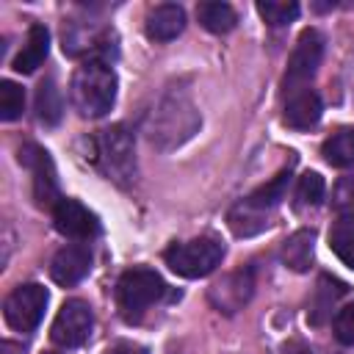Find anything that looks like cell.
I'll list each match as a JSON object with an SVG mask.
<instances>
[{"mask_svg":"<svg viewBox=\"0 0 354 354\" xmlns=\"http://www.w3.org/2000/svg\"><path fill=\"white\" fill-rule=\"evenodd\" d=\"M69 97H72V105L83 116H88V119L105 116L116 102V75H113V69L100 58L83 61L72 75Z\"/></svg>","mask_w":354,"mask_h":354,"instance_id":"cell-1","label":"cell"},{"mask_svg":"<svg viewBox=\"0 0 354 354\" xmlns=\"http://www.w3.org/2000/svg\"><path fill=\"white\" fill-rule=\"evenodd\" d=\"M224 257V246L221 241L210 238V235H202V238H191V241H180V243H171L166 252H163V260L166 266L185 277V279H199V277H207L218 268Z\"/></svg>","mask_w":354,"mask_h":354,"instance_id":"cell-2","label":"cell"},{"mask_svg":"<svg viewBox=\"0 0 354 354\" xmlns=\"http://www.w3.org/2000/svg\"><path fill=\"white\" fill-rule=\"evenodd\" d=\"M97 163L108 174V180L119 185H130L136 180V155H133V136L124 124H113L94 138Z\"/></svg>","mask_w":354,"mask_h":354,"instance_id":"cell-3","label":"cell"},{"mask_svg":"<svg viewBox=\"0 0 354 354\" xmlns=\"http://www.w3.org/2000/svg\"><path fill=\"white\" fill-rule=\"evenodd\" d=\"M163 293H166V285L160 274L152 268H130L116 282V304L127 321H136Z\"/></svg>","mask_w":354,"mask_h":354,"instance_id":"cell-4","label":"cell"},{"mask_svg":"<svg viewBox=\"0 0 354 354\" xmlns=\"http://www.w3.org/2000/svg\"><path fill=\"white\" fill-rule=\"evenodd\" d=\"M47 301H50V293L44 285L39 282H28V285H19L14 288L6 301H3V315H6V324L17 332H30L39 326V321L44 318V310H47Z\"/></svg>","mask_w":354,"mask_h":354,"instance_id":"cell-5","label":"cell"},{"mask_svg":"<svg viewBox=\"0 0 354 354\" xmlns=\"http://www.w3.org/2000/svg\"><path fill=\"white\" fill-rule=\"evenodd\" d=\"M321 58H324V36L315 28L301 30V36L296 39V47L288 58V72L282 80L285 91L293 94L299 88H307V83L315 77V72L321 66Z\"/></svg>","mask_w":354,"mask_h":354,"instance_id":"cell-6","label":"cell"},{"mask_svg":"<svg viewBox=\"0 0 354 354\" xmlns=\"http://www.w3.org/2000/svg\"><path fill=\"white\" fill-rule=\"evenodd\" d=\"M94 329V313L83 299H69L61 304L53 326H50V337L53 343L64 346V348H77L88 340Z\"/></svg>","mask_w":354,"mask_h":354,"instance_id":"cell-7","label":"cell"},{"mask_svg":"<svg viewBox=\"0 0 354 354\" xmlns=\"http://www.w3.org/2000/svg\"><path fill=\"white\" fill-rule=\"evenodd\" d=\"M19 160L33 174V199H36V205L39 207H55L61 196H58V180H55V166H53L50 155L36 144H25L19 149Z\"/></svg>","mask_w":354,"mask_h":354,"instance_id":"cell-8","label":"cell"},{"mask_svg":"<svg viewBox=\"0 0 354 354\" xmlns=\"http://www.w3.org/2000/svg\"><path fill=\"white\" fill-rule=\"evenodd\" d=\"M53 224L61 235L75 238V241H88L100 232L97 216L86 205H80L77 199H69V196H61L58 205L53 207Z\"/></svg>","mask_w":354,"mask_h":354,"instance_id":"cell-9","label":"cell"},{"mask_svg":"<svg viewBox=\"0 0 354 354\" xmlns=\"http://www.w3.org/2000/svg\"><path fill=\"white\" fill-rule=\"evenodd\" d=\"M91 271V252L88 246L83 243H69V246H61L50 263V277L53 282L64 285V288H72L77 285L86 274Z\"/></svg>","mask_w":354,"mask_h":354,"instance_id":"cell-10","label":"cell"},{"mask_svg":"<svg viewBox=\"0 0 354 354\" xmlns=\"http://www.w3.org/2000/svg\"><path fill=\"white\" fill-rule=\"evenodd\" d=\"M321 97L313 91V88H299L288 97L285 102V113H282V122L293 130H310L321 122Z\"/></svg>","mask_w":354,"mask_h":354,"instance_id":"cell-11","label":"cell"},{"mask_svg":"<svg viewBox=\"0 0 354 354\" xmlns=\"http://www.w3.org/2000/svg\"><path fill=\"white\" fill-rule=\"evenodd\" d=\"M183 28H185V11L177 3H160V6L149 8V14L144 19V30L155 41H171L183 33Z\"/></svg>","mask_w":354,"mask_h":354,"instance_id":"cell-12","label":"cell"},{"mask_svg":"<svg viewBox=\"0 0 354 354\" xmlns=\"http://www.w3.org/2000/svg\"><path fill=\"white\" fill-rule=\"evenodd\" d=\"M47 53H50V33H47V28L44 25H30L28 36H25V44H22V50L14 58V69L19 75H30V72H36L44 64Z\"/></svg>","mask_w":354,"mask_h":354,"instance_id":"cell-13","label":"cell"},{"mask_svg":"<svg viewBox=\"0 0 354 354\" xmlns=\"http://www.w3.org/2000/svg\"><path fill=\"white\" fill-rule=\"evenodd\" d=\"M313 230H296L285 243H282V263L290 271H307L313 260Z\"/></svg>","mask_w":354,"mask_h":354,"instance_id":"cell-14","label":"cell"},{"mask_svg":"<svg viewBox=\"0 0 354 354\" xmlns=\"http://www.w3.org/2000/svg\"><path fill=\"white\" fill-rule=\"evenodd\" d=\"M321 155L329 166H337V169L354 166V127H340L337 133H332L324 141Z\"/></svg>","mask_w":354,"mask_h":354,"instance_id":"cell-15","label":"cell"},{"mask_svg":"<svg viewBox=\"0 0 354 354\" xmlns=\"http://www.w3.org/2000/svg\"><path fill=\"white\" fill-rule=\"evenodd\" d=\"M346 293V285L329 274H324L318 279V288H315V296H313V304H310V321L313 324H324V318L332 313V304Z\"/></svg>","mask_w":354,"mask_h":354,"instance_id":"cell-16","label":"cell"},{"mask_svg":"<svg viewBox=\"0 0 354 354\" xmlns=\"http://www.w3.org/2000/svg\"><path fill=\"white\" fill-rule=\"evenodd\" d=\"M196 17H199L202 28H207L210 33H230L235 28V22H238L232 6L230 3H216V0L199 3L196 6Z\"/></svg>","mask_w":354,"mask_h":354,"instance_id":"cell-17","label":"cell"},{"mask_svg":"<svg viewBox=\"0 0 354 354\" xmlns=\"http://www.w3.org/2000/svg\"><path fill=\"white\" fill-rule=\"evenodd\" d=\"M288 183H290V169H282L274 180H268L266 185L254 188V191L246 196V202H249L252 207H257V210H266V213H268L271 207H277V205L285 199Z\"/></svg>","mask_w":354,"mask_h":354,"instance_id":"cell-18","label":"cell"},{"mask_svg":"<svg viewBox=\"0 0 354 354\" xmlns=\"http://www.w3.org/2000/svg\"><path fill=\"white\" fill-rule=\"evenodd\" d=\"M227 221H230V230L235 232V235H254V232H260V230H266V210H257V207H252L246 199L243 202H238L232 210H230V216H227Z\"/></svg>","mask_w":354,"mask_h":354,"instance_id":"cell-19","label":"cell"},{"mask_svg":"<svg viewBox=\"0 0 354 354\" xmlns=\"http://www.w3.org/2000/svg\"><path fill=\"white\" fill-rule=\"evenodd\" d=\"M329 249L348 266L354 268V221L351 218H337L329 230Z\"/></svg>","mask_w":354,"mask_h":354,"instance_id":"cell-20","label":"cell"},{"mask_svg":"<svg viewBox=\"0 0 354 354\" xmlns=\"http://www.w3.org/2000/svg\"><path fill=\"white\" fill-rule=\"evenodd\" d=\"M36 116L44 124H55L61 119V94L53 80H41L36 88Z\"/></svg>","mask_w":354,"mask_h":354,"instance_id":"cell-21","label":"cell"},{"mask_svg":"<svg viewBox=\"0 0 354 354\" xmlns=\"http://www.w3.org/2000/svg\"><path fill=\"white\" fill-rule=\"evenodd\" d=\"M230 293H235V299H238V304H243L246 299H249V293H252V279H249V274H243V271H238V274H230L224 282H218L216 288H213V293H210V299L224 310V304H227V296Z\"/></svg>","mask_w":354,"mask_h":354,"instance_id":"cell-22","label":"cell"},{"mask_svg":"<svg viewBox=\"0 0 354 354\" xmlns=\"http://www.w3.org/2000/svg\"><path fill=\"white\" fill-rule=\"evenodd\" d=\"M257 14L271 25V28H279V25H288L299 17V6L293 0H260L257 3Z\"/></svg>","mask_w":354,"mask_h":354,"instance_id":"cell-23","label":"cell"},{"mask_svg":"<svg viewBox=\"0 0 354 354\" xmlns=\"http://www.w3.org/2000/svg\"><path fill=\"white\" fill-rule=\"evenodd\" d=\"M25 108V91L22 86H17L14 80H3L0 83V119L3 122H14Z\"/></svg>","mask_w":354,"mask_h":354,"instance_id":"cell-24","label":"cell"},{"mask_svg":"<svg viewBox=\"0 0 354 354\" xmlns=\"http://www.w3.org/2000/svg\"><path fill=\"white\" fill-rule=\"evenodd\" d=\"M324 191H326V183L318 171H307L299 177V188H296V196L301 205H321L324 199Z\"/></svg>","mask_w":354,"mask_h":354,"instance_id":"cell-25","label":"cell"},{"mask_svg":"<svg viewBox=\"0 0 354 354\" xmlns=\"http://www.w3.org/2000/svg\"><path fill=\"white\" fill-rule=\"evenodd\" d=\"M332 207L340 218H351L354 221V174L343 177L335 191H332Z\"/></svg>","mask_w":354,"mask_h":354,"instance_id":"cell-26","label":"cell"},{"mask_svg":"<svg viewBox=\"0 0 354 354\" xmlns=\"http://www.w3.org/2000/svg\"><path fill=\"white\" fill-rule=\"evenodd\" d=\"M335 337L343 346H354V301L343 304L335 313Z\"/></svg>","mask_w":354,"mask_h":354,"instance_id":"cell-27","label":"cell"},{"mask_svg":"<svg viewBox=\"0 0 354 354\" xmlns=\"http://www.w3.org/2000/svg\"><path fill=\"white\" fill-rule=\"evenodd\" d=\"M105 354H147V348L138 343H130V340H119V343L108 346Z\"/></svg>","mask_w":354,"mask_h":354,"instance_id":"cell-28","label":"cell"},{"mask_svg":"<svg viewBox=\"0 0 354 354\" xmlns=\"http://www.w3.org/2000/svg\"><path fill=\"white\" fill-rule=\"evenodd\" d=\"M282 354H313L301 340H290V343H285V348H282Z\"/></svg>","mask_w":354,"mask_h":354,"instance_id":"cell-29","label":"cell"},{"mask_svg":"<svg viewBox=\"0 0 354 354\" xmlns=\"http://www.w3.org/2000/svg\"><path fill=\"white\" fill-rule=\"evenodd\" d=\"M0 354H22V346H19V343H14V340H3Z\"/></svg>","mask_w":354,"mask_h":354,"instance_id":"cell-30","label":"cell"},{"mask_svg":"<svg viewBox=\"0 0 354 354\" xmlns=\"http://www.w3.org/2000/svg\"><path fill=\"white\" fill-rule=\"evenodd\" d=\"M47 354H53V351H47Z\"/></svg>","mask_w":354,"mask_h":354,"instance_id":"cell-31","label":"cell"}]
</instances>
